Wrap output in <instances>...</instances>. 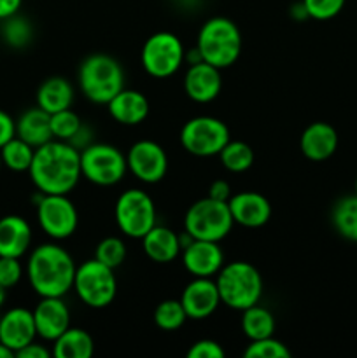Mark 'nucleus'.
I'll use <instances>...</instances> for the list:
<instances>
[{"label":"nucleus","instance_id":"nucleus-12","mask_svg":"<svg viewBox=\"0 0 357 358\" xmlns=\"http://www.w3.org/2000/svg\"><path fill=\"white\" fill-rule=\"evenodd\" d=\"M37 220L51 240H66L79 226V213L69 194H42L37 201Z\"/></svg>","mask_w":357,"mask_h":358},{"label":"nucleus","instance_id":"nucleus-44","mask_svg":"<svg viewBox=\"0 0 357 358\" xmlns=\"http://www.w3.org/2000/svg\"><path fill=\"white\" fill-rule=\"evenodd\" d=\"M188 62L189 65H196V63H202L203 58H202V52H200V49L192 48V49H186V55H184V63Z\"/></svg>","mask_w":357,"mask_h":358},{"label":"nucleus","instance_id":"nucleus-19","mask_svg":"<svg viewBox=\"0 0 357 358\" xmlns=\"http://www.w3.org/2000/svg\"><path fill=\"white\" fill-rule=\"evenodd\" d=\"M227 205H230L234 224H240L248 229L262 227L272 217V205L268 199L254 191L237 192L231 196Z\"/></svg>","mask_w":357,"mask_h":358},{"label":"nucleus","instance_id":"nucleus-41","mask_svg":"<svg viewBox=\"0 0 357 358\" xmlns=\"http://www.w3.org/2000/svg\"><path fill=\"white\" fill-rule=\"evenodd\" d=\"M231 196H233L231 194V187L226 180H220L219 178V180L212 182L209 189V198L217 199V201H230Z\"/></svg>","mask_w":357,"mask_h":358},{"label":"nucleus","instance_id":"nucleus-18","mask_svg":"<svg viewBox=\"0 0 357 358\" xmlns=\"http://www.w3.org/2000/svg\"><path fill=\"white\" fill-rule=\"evenodd\" d=\"M223 90V76L217 66L202 62L189 65L184 76V93L196 103H210Z\"/></svg>","mask_w":357,"mask_h":358},{"label":"nucleus","instance_id":"nucleus-46","mask_svg":"<svg viewBox=\"0 0 357 358\" xmlns=\"http://www.w3.org/2000/svg\"><path fill=\"white\" fill-rule=\"evenodd\" d=\"M13 357H14V353L10 352L7 346H4L2 343H0V358H13Z\"/></svg>","mask_w":357,"mask_h":358},{"label":"nucleus","instance_id":"nucleus-11","mask_svg":"<svg viewBox=\"0 0 357 358\" xmlns=\"http://www.w3.org/2000/svg\"><path fill=\"white\" fill-rule=\"evenodd\" d=\"M178 138L189 154L198 157L219 156L223 147L231 140L226 122L212 115L189 119L182 126Z\"/></svg>","mask_w":357,"mask_h":358},{"label":"nucleus","instance_id":"nucleus-6","mask_svg":"<svg viewBox=\"0 0 357 358\" xmlns=\"http://www.w3.org/2000/svg\"><path fill=\"white\" fill-rule=\"evenodd\" d=\"M233 215L227 201L203 198L192 203L184 217V231L192 240L223 241L233 229Z\"/></svg>","mask_w":357,"mask_h":358},{"label":"nucleus","instance_id":"nucleus-3","mask_svg":"<svg viewBox=\"0 0 357 358\" xmlns=\"http://www.w3.org/2000/svg\"><path fill=\"white\" fill-rule=\"evenodd\" d=\"M84 96L98 105H107L125 90V70L121 63L104 52H94L83 59L77 73Z\"/></svg>","mask_w":357,"mask_h":358},{"label":"nucleus","instance_id":"nucleus-24","mask_svg":"<svg viewBox=\"0 0 357 358\" xmlns=\"http://www.w3.org/2000/svg\"><path fill=\"white\" fill-rule=\"evenodd\" d=\"M16 136L30 143L34 149L51 142V114L42 110L41 107L28 108L16 121Z\"/></svg>","mask_w":357,"mask_h":358},{"label":"nucleus","instance_id":"nucleus-4","mask_svg":"<svg viewBox=\"0 0 357 358\" xmlns=\"http://www.w3.org/2000/svg\"><path fill=\"white\" fill-rule=\"evenodd\" d=\"M220 303L231 310L244 311L254 306L262 297V276L245 261L224 264L216 275Z\"/></svg>","mask_w":357,"mask_h":358},{"label":"nucleus","instance_id":"nucleus-26","mask_svg":"<svg viewBox=\"0 0 357 358\" xmlns=\"http://www.w3.org/2000/svg\"><path fill=\"white\" fill-rule=\"evenodd\" d=\"M52 345L56 358H90L94 353V341L84 329L69 327Z\"/></svg>","mask_w":357,"mask_h":358},{"label":"nucleus","instance_id":"nucleus-42","mask_svg":"<svg viewBox=\"0 0 357 358\" xmlns=\"http://www.w3.org/2000/svg\"><path fill=\"white\" fill-rule=\"evenodd\" d=\"M69 143L72 147H76V149L80 152V150L86 149L88 145H91V143H93V133H91V129L88 128L86 124H83V126H80L79 131L74 135V138L70 140Z\"/></svg>","mask_w":357,"mask_h":358},{"label":"nucleus","instance_id":"nucleus-31","mask_svg":"<svg viewBox=\"0 0 357 358\" xmlns=\"http://www.w3.org/2000/svg\"><path fill=\"white\" fill-rule=\"evenodd\" d=\"M153 318L158 329L172 332L184 325V322L188 320V315H186L181 299H164L156 306Z\"/></svg>","mask_w":357,"mask_h":358},{"label":"nucleus","instance_id":"nucleus-29","mask_svg":"<svg viewBox=\"0 0 357 358\" xmlns=\"http://www.w3.org/2000/svg\"><path fill=\"white\" fill-rule=\"evenodd\" d=\"M219 159L231 173H244L254 164V150L241 140H230L219 152Z\"/></svg>","mask_w":357,"mask_h":358},{"label":"nucleus","instance_id":"nucleus-23","mask_svg":"<svg viewBox=\"0 0 357 358\" xmlns=\"http://www.w3.org/2000/svg\"><path fill=\"white\" fill-rule=\"evenodd\" d=\"M142 248L144 254L158 264H168L175 261L182 252L178 234L170 227L158 226V224L142 238Z\"/></svg>","mask_w":357,"mask_h":358},{"label":"nucleus","instance_id":"nucleus-21","mask_svg":"<svg viewBox=\"0 0 357 358\" xmlns=\"http://www.w3.org/2000/svg\"><path fill=\"white\" fill-rule=\"evenodd\" d=\"M108 114L122 126H136L149 115L150 105L144 93L136 90H121L107 103Z\"/></svg>","mask_w":357,"mask_h":358},{"label":"nucleus","instance_id":"nucleus-8","mask_svg":"<svg viewBox=\"0 0 357 358\" xmlns=\"http://www.w3.org/2000/svg\"><path fill=\"white\" fill-rule=\"evenodd\" d=\"M128 171L126 156L111 143L93 142L80 150V175L100 187L119 184Z\"/></svg>","mask_w":357,"mask_h":358},{"label":"nucleus","instance_id":"nucleus-17","mask_svg":"<svg viewBox=\"0 0 357 358\" xmlns=\"http://www.w3.org/2000/svg\"><path fill=\"white\" fill-rule=\"evenodd\" d=\"M34 320L38 338L52 343L70 327V310L63 297H41Z\"/></svg>","mask_w":357,"mask_h":358},{"label":"nucleus","instance_id":"nucleus-7","mask_svg":"<svg viewBox=\"0 0 357 358\" xmlns=\"http://www.w3.org/2000/svg\"><path fill=\"white\" fill-rule=\"evenodd\" d=\"M72 290H76L80 303L86 304L88 308H93V310L107 308L118 294V280H115L114 269L102 264L97 259H90L77 266Z\"/></svg>","mask_w":357,"mask_h":358},{"label":"nucleus","instance_id":"nucleus-5","mask_svg":"<svg viewBox=\"0 0 357 358\" xmlns=\"http://www.w3.org/2000/svg\"><path fill=\"white\" fill-rule=\"evenodd\" d=\"M196 48L202 52L203 62L219 70L227 69L240 58L241 34L237 24L227 17H210L200 28Z\"/></svg>","mask_w":357,"mask_h":358},{"label":"nucleus","instance_id":"nucleus-36","mask_svg":"<svg viewBox=\"0 0 357 358\" xmlns=\"http://www.w3.org/2000/svg\"><path fill=\"white\" fill-rule=\"evenodd\" d=\"M307 9L308 17L317 21L332 20L342 13L346 0H301Z\"/></svg>","mask_w":357,"mask_h":358},{"label":"nucleus","instance_id":"nucleus-2","mask_svg":"<svg viewBox=\"0 0 357 358\" xmlns=\"http://www.w3.org/2000/svg\"><path fill=\"white\" fill-rule=\"evenodd\" d=\"M76 262L66 248L56 243H42L31 250L27 261V278L41 297H63L74 287Z\"/></svg>","mask_w":357,"mask_h":358},{"label":"nucleus","instance_id":"nucleus-47","mask_svg":"<svg viewBox=\"0 0 357 358\" xmlns=\"http://www.w3.org/2000/svg\"><path fill=\"white\" fill-rule=\"evenodd\" d=\"M4 303H6V289L0 285V308L4 306Z\"/></svg>","mask_w":357,"mask_h":358},{"label":"nucleus","instance_id":"nucleus-9","mask_svg":"<svg viewBox=\"0 0 357 358\" xmlns=\"http://www.w3.org/2000/svg\"><path fill=\"white\" fill-rule=\"evenodd\" d=\"M114 219L125 236L142 240L156 226V205L142 189H126L115 201Z\"/></svg>","mask_w":357,"mask_h":358},{"label":"nucleus","instance_id":"nucleus-20","mask_svg":"<svg viewBox=\"0 0 357 358\" xmlns=\"http://www.w3.org/2000/svg\"><path fill=\"white\" fill-rule=\"evenodd\" d=\"M300 149L307 159L321 163L329 159L338 149V133L324 121L312 122L300 136Z\"/></svg>","mask_w":357,"mask_h":358},{"label":"nucleus","instance_id":"nucleus-49","mask_svg":"<svg viewBox=\"0 0 357 358\" xmlns=\"http://www.w3.org/2000/svg\"><path fill=\"white\" fill-rule=\"evenodd\" d=\"M4 166V164H2V157H0V168H2Z\"/></svg>","mask_w":357,"mask_h":358},{"label":"nucleus","instance_id":"nucleus-10","mask_svg":"<svg viewBox=\"0 0 357 358\" xmlns=\"http://www.w3.org/2000/svg\"><path fill=\"white\" fill-rule=\"evenodd\" d=\"M184 55V44L177 35L172 31H158L144 42L140 62L150 77L167 79L181 69Z\"/></svg>","mask_w":357,"mask_h":358},{"label":"nucleus","instance_id":"nucleus-13","mask_svg":"<svg viewBox=\"0 0 357 358\" xmlns=\"http://www.w3.org/2000/svg\"><path fill=\"white\" fill-rule=\"evenodd\" d=\"M128 171L144 184H158L168 171V156L154 140H139L126 152Z\"/></svg>","mask_w":357,"mask_h":358},{"label":"nucleus","instance_id":"nucleus-32","mask_svg":"<svg viewBox=\"0 0 357 358\" xmlns=\"http://www.w3.org/2000/svg\"><path fill=\"white\" fill-rule=\"evenodd\" d=\"M31 35H34V31H31L30 21L24 20L23 16L14 14V16L4 20L2 37L10 48L21 49L28 45V42L31 41Z\"/></svg>","mask_w":357,"mask_h":358},{"label":"nucleus","instance_id":"nucleus-38","mask_svg":"<svg viewBox=\"0 0 357 358\" xmlns=\"http://www.w3.org/2000/svg\"><path fill=\"white\" fill-rule=\"evenodd\" d=\"M224 350L214 339H200L188 350V358H224Z\"/></svg>","mask_w":357,"mask_h":358},{"label":"nucleus","instance_id":"nucleus-25","mask_svg":"<svg viewBox=\"0 0 357 358\" xmlns=\"http://www.w3.org/2000/svg\"><path fill=\"white\" fill-rule=\"evenodd\" d=\"M72 101L74 87L65 77H49L37 90V107H41L48 114H55V112L70 108Z\"/></svg>","mask_w":357,"mask_h":358},{"label":"nucleus","instance_id":"nucleus-27","mask_svg":"<svg viewBox=\"0 0 357 358\" xmlns=\"http://www.w3.org/2000/svg\"><path fill=\"white\" fill-rule=\"evenodd\" d=\"M241 332L248 341H258V339H265L273 336L275 332V317L266 308L254 304V306L247 308L241 311Z\"/></svg>","mask_w":357,"mask_h":358},{"label":"nucleus","instance_id":"nucleus-16","mask_svg":"<svg viewBox=\"0 0 357 358\" xmlns=\"http://www.w3.org/2000/svg\"><path fill=\"white\" fill-rule=\"evenodd\" d=\"M37 338L34 311L27 308H13L0 317V343L16 355L21 348Z\"/></svg>","mask_w":357,"mask_h":358},{"label":"nucleus","instance_id":"nucleus-35","mask_svg":"<svg viewBox=\"0 0 357 358\" xmlns=\"http://www.w3.org/2000/svg\"><path fill=\"white\" fill-rule=\"evenodd\" d=\"M245 358H289L290 352L282 341L273 336L258 341H251L244 352Z\"/></svg>","mask_w":357,"mask_h":358},{"label":"nucleus","instance_id":"nucleus-28","mask_svg":"<svg viewBox=\"0 0 357 358\" xmlns=\"http://www.w3.org/2000/svg\"><path fill=\"white\" fill-rule=\"evenodd\" d=\"M331 220L340 236L357 241V194L338 199L332 206Z\"/></svg>","mask_w":357,"mask_h":358},{"label":"nucleus","instance_id":"nucleus-34","mask_svg":"<svg viewBox=\"0 0 357 358\" xmlns=\"http://www.w3.org/2000/svg\"><path fill=\"white\" fill-rule=\"evenodd\" d=\"M94 259L112 269L119 268V266H121L126 259L125 241L118 236L104 238V240L97 245V250H94Z\"/></svg>","mask_w":357,"mask_h":358},{"label":"nucleus","instance_id":"nucleus-15","mask_svg":"<svg viewBox=\"0 0 357 358\" xmlns=\"http://www.w3.org/2000/svg\"><path fill=\"white\" fill-rule=\"evenodd\" d=\"M181 254L186 271L198 278H214L224 266L223 248L217 241L192 240Z\"/></svg>","mask_w":357,"mask_h":358},{"label":"nucleus","instance_id":"nucleus-22","mask_svg":"<svg viewBox=\"0 0 357 358\" xmlns=\"http://www.w3.org/2000/svg\"><path fill=\"white\" fill-rule=\"evenodd\" d=\"M31 245V227L23 217L6 215L0 219V257L21 259Z\"/></svg>","mask_w":357,"mask_h":358},{"label":"nucleus","instance_id":"nucleus-30","mask_svg":"<svg viewBox=\"0 0 357 358\" xmlns=\"http://www.w3.org/2000/svg\"><path fill=\"white\" fill-rule=\"evenodd\" d=\"M34 147H31L30 143L24 142V140L18 138V136L10 138L9 142L0 149V157H2L4 166L9 168V170L13 171H18V173L30 170V164L31 161H34Z\"/></svg>","mask_w":357,"mask_h":358},{"label":"nucleus","instance_id":"nucleus-33","mask_svg":"<svg viewBox=\"0 0 357 358\" xmlns=\"http://www.w3.org/2000/svg\"><path fill=\"white\" fill-rule=\"evenodd\" d=\"M80 126H83V121L72 108H65V110L51 114V131L55 140L70 142L74 135L80 129Z\"/></svg>","mask_w":357,"mask_h":358},{"label":"nucleus","instance_id":"nucleus-37","mask_svg":"<svg viewBox=\"0 0 357 358\" xmlns=\"http://www.w3.org/2000/svg\"><path fill=\"white\" fill-rule=\"evenodd\" d=\"M23 278V266L18 257H0V285L13 289Z\"/></svg>","mask_w":357,"mask_h":358},{"label":"nucleus","instance_id":"nucleus-40","mask_svg":"<svg viewBox=\"0 0 357 358\" xmlns=\"http://www.w3.org/2000/svg\"><path fill=\"white\" fill-rule=\"evenodd\" d=\"M18 358H49L51 352L46 348L44 345H38L37 341H31L30 345H27L24 348H21L20 352H16Z\"/></svg>","mask_w":357,"mask_h":358},{"label":"nucleus","instance_id":"nucleus-14","mask_svg":"<svg viewBox=\"0 0 357 358\" xmlns=\"http://www.w3.org/2000/svg\"><path fill=\"white\" fill-rule=\"evenodd\" d=\"M181 303L191 320H205L212 317L219 304H223L216 280L198 276H192L191 282L182 290Z\"/></svg>","mask_w":357,"mask_h":358},{"label":"nucleus","instance_id":"nucleus-39","mask_svg":"<svg viewBox=\"0 0 357 358\" xmlns=\"http://www.w3.org/2000/svg\"><path fill=\"white\" fill-rule=\"evenodd\" d=\"M14 136H16V121L0 108V149Z\"/></svg>","mask_w":357,"mask_h":358},{"label":"nucleus","instance_id":"nucleus-45","mask_svg":"<svg viewBox=\"0 0 357 358\" xmlns=\"http://www.w3.org/2000/svg\"><path fill=\"white\" fill-rule=\"evenodd\" d=\"M290 14H293L296 20H304V17H308V13H307V9H304L303 2H298L296 6L293 7V10H290Z\"/></svg>","mask_w":357,"mask_h":358},{"label":"nucleus","instance_id":"nucleus-1","mask_svg":"<svg viewBox=\"0 0 357 358\" xmlns=\"http://www.w3.org/2000/svg\"><path fill=\"white\" fill-rule=\"evenodd\" d=\"M28 173L42 194H69L83 177L80 152L69 142L52 138L35 149Z\"/></svg>","mask_w":357,"mask_h":358},{"label":"nucleus","instance_id":"nucleus-43","mask_svg":"<svg viewBox=\"0 0 357 358\" xmlns=\"http://www.w3.org/2000/svg\"><path fill=\"white\" fill-rule=\"evenodd\" d=\"M21 3H23V0H0V20L4 21L18 14Z\"/></svg>","mask_w":357,"mask_h":358},{"label":"nucleus","instance_id":"nucleus-48","mask_svg":"<svg viewBox=\"0 0 357 358\" xmlns=\"http://www.w3.org/2000/svg\"><path fill=\"white\" fill-rule=\"evenodd\" d=\"M354 191H356V194H357V177H356V184H354Z\"/></svg>","mask_w":357,"mask_h":358}]
</instances>
